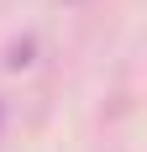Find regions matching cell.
<instances>
[{"mask_svg": "<svg viewBox=\"0 0 147 152\" xmlns=\"http://www.w3.org/2000/svg\"><path fill=\"white\" fill-rule=\"evenodd\" d=\"M5 63H11V68H26V63H32V42H16V47H11V58H5Z\"/></svg>", "mask_w": 147, "mask_h": 152, "instance_id": "obj_1", "label": "cell"}]
</instances>
